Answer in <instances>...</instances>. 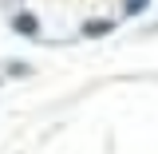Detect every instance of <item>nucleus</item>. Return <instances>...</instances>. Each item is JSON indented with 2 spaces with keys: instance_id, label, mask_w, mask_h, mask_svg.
Returning <instances> with one entry per match:
<instances>
[{
  "instance_id": "20e7f679",
  "label": "nucleus",
  "mask_w": 158,
  "mask_h": 154,
  "mask_svg": "<svg viewBox=\"0 0 158 154\" xmlns=\"http://www.w3.org/2000/svg\"><path fill=\"white\" fill-rule=\"evenodd\" d=\"M146 4H150V0H123V12H127V16H142Z\"/></svg>"
},
{
  "instance_id": "f03ea898",
  "label": "nucleus",
  "mask_w": 158,
  "mask_h": 154,
  "mask_svg": "<svg viewBox=\"0 0 158 154\" xmlns=\"http://www.w3.org/2000/svg\"><path fill=\"white\" fill-rule=\"evenodd\" d=\"M83 40H99V36H111L115 32V20H83Z\"/></svg>"
},
{
  "instance_id": "f257e3e1",
  "label": "nucleus",
  "mask_w": 158,
  "mask_h": 154,
  "mask_svg": "<svg viewBox=\"0 0 158 154\" xmlns=\"http://www.w3.org/2000/svg\"><path fill=\"white\" fill-rule=\"evenodd\" d=\"M12 32H16V36L36 40V36H40V16H36V12H28V8L16 12V16H12Z\"/></svg>"
},
{
  "instance_id": "7ed1b4c3",
  "label": "nucleus",
  "mask_w": 158,
  "mask_h": 154,
  "mask_svg": "<svg viewBox=\"0 0 158 154\" xmlns=\"http://www.w3.org/2000/svg\"><path fill=\"white\" fill-rule=\"evenodd\" d=\"M4 71H8V75H16V79H24V75H32V67H28L24 59H8V63H4Z\"/></svg>"
}]
</instances>
